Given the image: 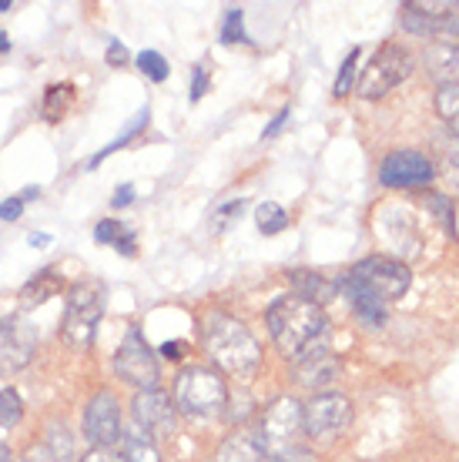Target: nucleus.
I'll return each instance as SVG.
<instances>
[{
	"mask_svg": "<svg viewBox=\"0 0 459 462\" xmlns=\"http://www.w3.org/2000/svg\"><path fill=\"white\" fill-rule=\"evenodd\" d=\"M161 358L182 362V358H184V346H182V342H164V346H161Z\"/></svg>",
	"mask_w": 459,
	"mask_h": 462,
	"instance_id": "37",
	"label": "nucleus"
},
{
	"mask_svg": "<svg viewBox=\"0 0 459 462\" xmlns=\"http://www.w3.org/2000/svg\"><path fill=\"white\" fill-rule=\"evenodd\" d=\"M23 419V399L17 389H0V429H14Z\"/></svg>",
	"mask_w": 459,
	"mask_h": 462,
	"instance_id": "25",
	"label": "nucleus"
},
{
	"mask_svg": "<svg viewBox=\"0 0 459 462\" xmlns=\"http://www.w3.org/2000/svg\"><path fill=\"white\" fill-rule=\"evenodd\" d=\"M21 211H23L21 195H14V198H7V201H0V221H17V218H21Z\"/></svg>",
	"mask_w": 459,
	"mask_h": 462,
	"instance_id": "32",
	"label": "nucleus"
},
{
	"mask_svg": "<svg viewBox=\"0 0 459 462\" xmlns=\"http://www.w3.org/2000/svg\"><path fill=\"white\" fill-rule=\"evenodd\" d=\"M80 462H125V459L111 449H91L88 456H80Z\"/></svg>",
	"mask_w": 459,
	"mask_h": 462,
	"instance_id": "35",
	"label": "nucleus"
},
{
	"mask_svg": "<svg viewBox=\"0 0 459 462\" xmlns=\"http://www.w3.org/2000/svg\"><path fill=\"white\" fill-rule=\"evenodd\" d=\"M413 74V54L402 44H382L372 60L362 68V78H359V97L366 101H376V97H386L392 88H399L406 78Z\"/></svg>",
	"mask_w": 459,
	"mask_h": 462,
	"instance_id": "6",
	"label": "nucleus"
},
{
	"mask_svg": "<svg viewBox=\"0 0 459 462\" xmlns=\"http://www.w3.org/2000/svg\"><path fill=\"white\" fill-rule=\"evenodd\" d=\"M352 422V402L342 393H319L302 405V432L319 442L335 439Z\"/></svg>",
	"mask_w": 459,
	"mask_h": 462,
	"instance_id": "9",
	"label": "nucleus"
},
{
	"mask_svg": "<svg viewBox=\"0 0 459 462\" xmlns=\"http://www.w3.org/2000/svg\"><path fill=\"white\" fill-rule=\"evenodd\" d=\"M402 11L416 14L423 21H446L459 14V0H409V4H402Z\"/></svg>",
	"mask_w": 459,
	"mask_h": 462,
	"instance_id": "22",
	"label": "nucleus"
},
{
	"mask_svg": "<svg viewBox=\"0 0 459 462\" xmlns=\"http://www.w3.org/2000/svg\"><path fill=\"white\" fill-rule=\"evenodd\" d=\"M174 409L184 416L208 419L225 412L229 405V385L219 369H205V365H188L174 375Z\"/></svg>",
	"mask_w": 459,
	"mask_h": 462,
	"instance_id": "4",
	"label": "nucleus"
},
{
	"mask_svg": "<svg viewBox=\"0 0 459 462\" xmlns=\"http://www.w3.org/2000/svg\"><path fill=\"white\" fill-rule=\"evenodd\" d=\"M208 91V70L205 64H198L195 68V81H192V101H201Z\"/></svg>",
	"mask_w": 459,
	"mask_h": 462,
	"instance_id": "34",
	"label": "nucleus"
},
{
	"mask_svg": "<svg viewBox=\"0 0 459 462\" xmlns=\"http://www.w3.org/2000/svg\"><path fill=\"white\" fill-rule=\"evenodd\" d=\"M265 325H268V336L276 342V348L282 356H299L302 348L312 346L315 338H322L329 332V319L322 312V305L302 299V295H282L268 305L265 312Z\"/></svg>",
	"mask_w": 459,
	"mask_h": 462,
	"instance_id": "3",
	"label": "nucleus"
},
{
	"mask_svg": "<svg viewBox=\"0 0 459 462\" xmlns=\"http://www.w3.org/2000/svg\"><path fill=\"white\" fill-rule=\"evenodd\" d=\"M436 115L446 121V127L453 131V138L459 141V88H453V84H439Z\"/></svg>",
	"mask_w": 459,
	"mask_h": 462,
	"instance_id": "23",
	"label": "nucleus"
},
{
	"mask_svg": "<svg viewBox=\"0 0 459 462\" xmlns=\"http://www.w3.org/2000/svg\"><path fill=\"white\" fill-rule=\"evenodd\" d=\"M288 115H292V111H288V107H282V111H278V115H276V121H272V125H268V127H265V131H262V138H265V141H268V138H276L278 131L286 127Z\"/></svg>",
	"mask_w": 459,
	"mask_h": 462,
	"instance_id": "36",
	"label": "nucleus"
},
{
	"mask_svg": "<svg viewBox=\"0 0 459 462\" xmlns=\"http://www.w3.org/2000/svg\"><path fill=\"white\" fill-rule=\"evenodd\" d=\"M47 242H51L47 235H34V238H31V245H37V248H41V245H47Z\"/></svg>",
	"mask_w": 459,
	"mask_h": 462,
	"instance_id": "40",
	"label": "nucleus"
},
{
	"mask_svg": "<svg viewBox=\"0 0 459 462\" xmlns=\"http://www.w3.org/2000/svg\"><path fill=\"white\" fill-rule=\"evenodd\" d=\"M0 462H11V449H7V442L0 439Z\"/></svg>",
	"mask_w": 459,
	"mask_h": 462,
	"instance_id": "39",
	"label": "nucleus"
},
{
	"mask_svg": "<svg viewBox=\"0 0 459 462\" xmlns=\"http://www.w3.org/2000/svg\"><path fill=\"white\" fill-rule=\"evenodd\" d=\"M339 375V362H335L333 348L325 346V338H315L312 346H305L292 362V379L299 382L302 389H322Z\"/></svg>",
	"mask_w": 459,
	"mask_h": 462,
	"instance_id": "14",
	"label": "nucleus"
},
{
	"mask_svg": "<svg viewBox=\"0 0 459 462\" xmlns=\"http://www.w3.org/2000/svg\"><path fill=\"white\" fill-rule=\"evenodd\" d=\"M131 416H135V426L145 429L151 439L158 442L164 436L174 432V422H178V409H174L172 395L161 393V389H148V393H138L135 402H131Z\"/></svg>",
	"mask_w": 459,
	"mask_h": 462,
	"instance_id": "12",
	"label": "nucleus"
},
{
	"mask_svg": "<svg viewBox=\"0 0 459 462\" xmlns=\"http://www.w3.org/2000/svg\"><path fill=\"white\" fill-rule=\"evenodd\" d=\"M44 452L54 462H70V456H74V436H70V429L64 426V422H51V426H47Z\"/></svg>",
	"mask_w": 459,
	"mask_h": 462,
	"instance_id": "21",
	"label": "nucleus"
},
{
	"mask_svg": "<svg viewBox=\"0 0 459 462\" xmlns=\"http://www.w3.org/2000/svg\"><path fill=\"white\" fill-rule=\"evenodd\" d=\"M104 315V285L101 282H80L68 295L61 336L70 348H88L94 342V332Z\"/></svg>",
	"mask_w": 459,
	"mask_h": 462,
	"instance_id": "5",
	"label": "nucleus"
},
{
	"mask_svg": "<svg viewBox=\"0 0 459 462\" xmlns=\"http://www.w3.org/2000/svg\"><path fill=\"white\" fill-rule=\"evenodd\" d=\"M215 462H265V449L258 436L252 432H235L221 442V449L215 452Z\"/></svg>",
	"mask_w": 459,
	"mask_h": 462,
	"instance_id": "17",
	"label": "nucleus"
},
{
	"mask_svg": "<svg viewBox=\"0 0 459 462\" xmlns=\"http://www.w3.org/2000/svg\"><path fill=\"white\" fill-rule=\"evenodd\" d=\"M288 282H292L295 295L315 301V305H325V301H333L335 291H339V285H335L333 278L319 275V272H305V268H299V272H288Z\"/></svg>",
	"mask_w": 459,
	"mask_h": 462,
	"instance_id": "16",
	"label": "nucleus"
},
{
	"mask_svg": "<svg viewBox=\"0 0 459 462\" xmlns=\"http://www.w3.org/2000/svg\"><path fill=\"white\" fill-rule=\"evenodd\" d=\"M135 64H138L141 74H145V78H151L155 84L168 81V74H172V68H168V60L161 58L158 51H141L138 58H135Z\"/></svg>",
	"mask_w": 459,
	"mask_h": 462,
	"instance_id": "26",
	"label": "nucleus"
},
{
	"mask_svg": "<svg viewBox=\"0 0 459 462\" xmlns=\"http://www.w3.org/2000/svg\"><path fill=\"white\" fill-rule=\"evenodd\" d=\"M37 348V328L23 322L21 315H7L0 319V375L21 372Z\"/></svg>",
	"mask_w": 459,
	"mask_h": 462,
	"instance_id": "11",
	"label": "nucleus"
},
{
	"mask_svg": "<svg viewBox=\"0 0 459 462\" xmlns=\"http://www.w3.org/2000/svg\"><path fill=\"white\" fill-rule=\"evenodd\" d=\"M121 405L111 393H98L84 409V436L94 449H111L121 439Z\"/></svg>",
	"mask_w": 459,
	"mask_h": 462,
	"instance_id": "13",
	"label": "nucleus"
},
{
	"mask_svg": "<svg viewBox=\"0 0 459 462\" xmlns=\"http://www.w3.org/2000/svg\"><path fill=\"white\" fill-rule=\"evenodd\" d=\"M221 41L225 44L245 41V14L239 7H229V14H225V21H221Z\"/></svg>",
	"mask_w": 459,
	"mask_h": 462,
	"instance_id": "29",
	"label": "nucleus"
},
{
	"mask_svg": "<svg viewBox=\"0 0 459 462\" xmlns=\"http://www.w3.org/2000/svg\"><path fill=\"white\" fill-rule=\"evenodd\" d=\"M145 125H148V107H141V111H138V121H131V125H127V131H125V134H121V138L115 141V144H108V148H104V151H98V154H94V158H91V168H98V164H101L104 158L111 154V151L121 148V144H125L127 138H135V134H138V131H141V127H145Z\"/></svg>",
	"mask_w": 459,
	"mask_h": 462,
	"instance_id": "30",
	"label": "nucleus"
},
{
	"mask_svg": "<svg viewBox=\"0 0 459 462\" xmlns=\"http://www.w3.org/2000/svg\"><path fill=\"white\" fill-rule=\"evenodd\" d=\"M339 291H345V299L352 305V312L369 325L386 322V309L389 301L402 299L409 285H413V272L406 262L389 258V254H369L362 262L352 265V272L335 282Z\"/></svg>",
	"mask_w": 459,
	"mask_h": 462,
	"instance_id": "1",
	"label": "nucleus"
},
{
	"mask_svg": "<svg viewBox=\"0 0 459 462\" xmlns=\"http://www.w3.org/2000/svg\"><path fill=\"white\" fill-rule=\"evenodd\" d=\"M58 289H61L58 272H41V275L31 278V282L21 289V309H37L41 301H47Z\"/></svg>",
	"mask_w": 459,
	"mask_h": 462,
	"instance_id": "20",
	"label": "nucleus"
},
{
	"mask_svg": "<svg viewBox=\"0 0 459 462\" xmlns=\"http://www.w3.org/2000/svg\"><path fill=\"white\" fill-rule=\"evenodd\" d=\"M272 462H315V456L309 449H302V446H292V449L272 456Z\"/></svg>",
	"mask_w": 459,
	"mask_h": 462,
	"instance_id": "33",
	"label": "nucleus"
},
{
	"mask_svg": "<svg viewBox=\"0 0 459 462\" xmlns=\"http://www.w3.org/2000/svg\"><path fill=\"white\" fill-rule=\"evenodd\" d=\"M7 51V34H0V54Z\"/></svg>",
	"mask_w": 459,
	"mask_h": 462,
	"instance_id": "41",
	"label": "nucleus"
},
{
	"mask_svg": "<svg viewBox=\"0 0 459 462\" xmlns=\"http://www.w3.org/2000/svg\"><path fill=\"white\" fill-rule=\"evenodd\" d=\"M70 84H58V88H47V97H44V111H47V121H58L64 115V107L70 105Z\"/></svg>",
	"mask_w": 459,
	"mask_h": 462,
	"instance_id": "27",
	"label": "nucleus"
},
{
	"mask_svg": "<svg viewBox=\"0 0 459 462\" xmlns=\"http://www.w3.org/2000/svg\"><path fill=\"white\" fill-rule=\"evenodd\" d=\"M121 446H125V452H121V459L125 462H161L158 442L151 439L148 432L138 426H131L121 432Z\"/></svg>",
	"mask_w": 459,
	"mask_h": 462,
	"instance_id": "18",
	"label": "nucleus"
},
{
	"mask_svg": "<svg viewBox=\"0 0 459 462\" xmlns=\"http://www.w3.org/2000/svg\"><path fill=\"white\" fill-rule=\"evenodd\" d=\"M302 432V402L295 395H278L265 405L262 426H258V442L265 456H278L295 446Z\"/></svg>",
	"mask_w": 459,
	"mask_h": 462,
	"instance_id": "7",
	"label": "nucleus"
},
{
	"mask_svg": "<svg viewBox=\"0 0 459 462\" xmlns=\"http://www.w3.org/2000/svg\"><path fill=\"white\" fill-rule=\"evenodd\" d=\"M108 64H111V68H125V64H127V51H125V44H121L117 37H111V41H108Z\"/></svg>",
	"mask_w": 459,
	"mask_h": 462,
	"instance_id": "31",
	"label": "nucleus"
},
{
	"mask_svg": "<svg viewBox=\"0 0 459 462\" xmlns=\"http://www.w3.org/2000/svg\"><path fill=\"white\" fill-rule=\"evenodd\" d=\"M131 195H135V188H131V185H121V188H117V191H115V205H117V208L131 205Z\"/></svg>",
	"mask_w": 459,
	"mask_h": 462,
	"instance_id": "38",
	"label": "nucleus"
},
{
	"mask_svg": "<svg viewBox=\"0 0 459 462\" xmlns=\"http://www.w3.org/2000/svg\"><path fill=\"white\" fill-rule=\"evenodd\" d=\"M94 238L101 245H115L117 252L121 254H131L138 252V238H135V231H127L121 221H115V218H104V221H98V228H94Z\"/></svg>",
	"mask_w": 459,
	"mask_h": 462,
	"instance_id": "19",
	"label": "nucleus"
},
{
	"mask_svg": "<svg viewBox=\"0 0 459 462\" xmlns=\"http://www.w3.org/2000/svg\"><path fill=\"white\" fill-rule=\"evenodd\" d=\"M255 225L262 235H278V231H286L288 225V211L276 201H262L258 208H255Z\"/></svg>",
	"mask_w": 459,
	"mask_h": 462,
	"instance_id": "24",
	"label": "nucleus"
},
{
	"mask_svg": "<svg viewBox=\"0 0 459 462\" xmlns=\"http://www.w3.org/2000/svg\"><path fill=\"white\" fill-rule=\"evenodd\" d=\"M436 178V164L423 151H392L379 164V181L386 188H426Z\"/></svg>",
	"mask_w": 459,
	"mask_h": 462,
	"instance_id": "10",
	"label": "nucleus"
},
{
	"mask_svg": "<svg viewBox=\"0 0 459 462\" xmlns=\"http://www.w3.org/2000/svg\"><path fill=\"white\" fill-rule=\"evenodd\" d=\"M201 342H205L208 358L215 362L219 372L252 375L262 365V346H258V338L235 315H225V312L208 315L205 328H201Z\"/></svg>",
	"mask_w": 459,
	"mask_h": 462,
	"instance_id": "2",
	"label": "nucleus"
},
{
	"mask_svg": "<svg viewBox=\"0 0 459 462\" xmlns=\"http://www.w3.org/2000/svg\"><path fill=\"white\" fill-rule=\"evenodd\" d=\"M423 64L439 84L459 88V44H436V41H433V44L423 51Z\"/></svg>",
	"mask_w": 459,
	"mask_h": 462,
	"instance_id": "15",
	"label": "nucleus"
},
{
	"mask_svg": "<svg viewBox=\"0 0 459 462\" xmlns=\"http://www.w3.org/2000/svg\"><path fill=\"white\" fill-rule=\"evenodd\" d=\"M359 47H352L349 54H345L342 68H339V78H335V97H345V94L352 91V78H356V64H359Z\"/></svg>",
	"mask_w": 459,
	"mask_h": 462,
	"instance_id": "28",
	"label": "nucleus"
},
{
	"mask_svg": "<svg viewBox=\"0 0 459 462\" xmlns=\"http://www.w3.org/2000/svg\"><path fill=\"white\" fill-rule=\"evenodd\" d=\"M115 372H117V379L127 382V385H135L138 393L158 389V379H161L158 358H155L151 346L145 342L141 328H127L125 342H121L115 352Z\"/></svg>",
	"mask_w": 459,
	"mask_h": 462,
	"instance_id": "8",
	"label": "nucleus"
}]
</instances>
